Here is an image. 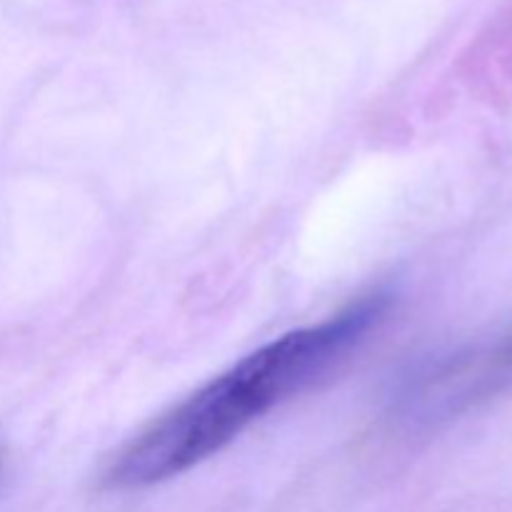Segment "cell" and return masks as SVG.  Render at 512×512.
<instances>
[{"label":"cell","instance_id":"6da1fadb","mask_svg":"<svg viewBox=\"0 0 512 512\" xmlns=\"http://www.w3.org/2000/svg\"><path fill=\"white\" fill-rule=\"evenodd\" d=\"M393 295L373 290L340 313L270 340L160 415L110 463V488L165 483L205 463L245 428L318 383L383 323Z\"/></svg>","mask_w":512,"mask_h":512},{"label":"cell","instance_id":"7a4b0ae2","mask_svg":"<svg viewBox=\"0 0 512 512\" xmlns=\"http://www.w3.org/2000/svg\"><path fill=\"white\" fill-rule=\"evenodd\" d=\"M498 360L503 363H512V330L503 338V343L498 345Z\"/></svg>","mask_w":512,"mask_h":512}]
</instances>
